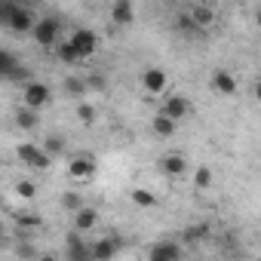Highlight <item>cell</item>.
I'll use <instances>...</instances> for the list:
<instances>
[{
	"label": "cell",
	"mask_w": 261,
	"mask_h": 261,
	"mask_svg": "<svg viewBox=\"0 0 261 261\" xmlns=\"http://www.w3.org/2000/svg\"><path fill=\"white\" fill-rule=\"evenodd\" d=\"M16 157L28 166V169H49V157L40 151V145H31V142H22V145H16Z\"/></svg>",
	"instance_id": "obj_4"
},
{
	"label": "cell",
	"mask_w": 261,
	"mask_h": 261,
	"mask_svg": "<svg viewBox=\"0 0 261 261\" xmlns=\"http://www.w3.org/2000/svg\"><path fill=\"white\" fill-rule=\"evenodd\" d=\"M148 261H166V258H160V255H151V258H148Z\"/></svg>",
	"instance_id": "obj_36"
},
{
	"label": "cell",
	"mask_w": 261,
	"mask_h": 261,
	"mask_svg": "<svg viewBox=\"0 0 261 261\" xmlns=\"http://www.w3.org/2000/svg\"><path fill=\"white\" fill-rule=\"evenodd\" d=\"M40 123V114L37 111H28V108H19L16 111V126L19 129H34Z\"/></svg>",
	"instance_id": "obj_19"
},
{
	"label": "cell",
	"mask_w": 261,
	"mask_h": 261,
	"mask_svg": "<svg viewBox=\"0 0 261 261\" xmlns=\"http://www.w3.org/2000/svg\"><path fill=\"white\" fill-rule=\"evenodd\" d=\"M31 34H34V40H37L40 46H56V43H59V34H62V22L53 19V16L37 19V25H34Z\"/></svg>",
	"instance_id": "obj_3"
},
{
	"label": "cell",
	"mask_w": 261,
	"mask_h": 261,
	"mask_svg": "<svg viewBox=\"0 0 261 261\" xmlns=\"http://www.w3.org/2000/svg\"><path fill=\"white\" fill-rule=\"evenodd\" d=\"M89 249H92V258H95V261H111V258L117 255V249H120V240H114V237H101V240L89 243Z\"/></svg>",
	"instance_id": "obj_7"
},
{
	"label": "cell",
	"mask_w": 261,
	"mask_h": 261,
	"mask_svg": "<svg viewBox=\"0 0 261 261\" xmlns=\"http://www.w3.org/2000/svg\"><path fill=\"white\" fill-rule=\"evenodd\" d=\"M160 169H163L169 178H178V175H185V172H188V163H185V157L169 154V157H163V160H160Z\"/></svg>",
	"instance_id": "obj_14"
},
{
	"label": "cell",
	"mask_w": 261,
	"mask_h": 261,
	"mask_svg": "<svg viewBox=\"0 0 261 261\" xmlns=\"http://www.w3.org/2000/svg\"><path fill=\"white\" fill-rule=\"evenodd\" d=\"M206 233H209V227H206V224L191 227V230H185V243H188V246H194V243H197V240H203Z\"/></svg>",
	"instance_id": "obj_30"
},
{
	"label": "cell",
	"mask_w": 261,
	"mask_h": 261,
	"mask_svg": "<svg viewBox=\"0 0 261 261\" xmlns=\"http://www.w3.org/2000/svg\"><path fill=\"white\" fill-rule=\"evenodd\" d=\"M188 111H191V101L185 98V95H169V98H163V117H169L172 123H178L181 117H188Z\"/></svg>",
	"instance_id": "obj_6"
},
{
	"label": "cell",
	"mask_w": 261,
	"mask_h": 261,
	"mask_svg": "<svg viewBox=\"0 0 261 261\" xmlns=\"http://www.w3.org/2000/svg\"><path fill=\"white\" fill-rule=\"evenodd\" d=\"M212 86H215V92H221V95H237V77H233L230 71H215V74H212Z\"/></svg>",
	"instance_id": "obj_11"
},
{
	"label": "cell",
	"mask_w": 261,
	"mask_h": 261,
	"mask_svg": "<svg viewBox=\"0 0 261 261\" xmlns=\"http://www.w3.org/2000/svg\"><path fill=\"white\" fill-rule=\"evenodd\" d=\"M194 185H197L200 191H209V188H212V172H209V166H197V169H194Z\"/></svg>",
	"instance_id": "obj_23"
},
{
	"label": "cell",
	"mask_w": 261,
	"mask_h": 261,
	"mask_svg": "<svg viewBox=\"0 0 261 261\" xmlns=\"http://www.w3.org/2000/svg\"><path fill=\"white\" fill-rule=\"evenodd\" d=\"M133 203H136V206L151 209V206H157V197H154L148 188H136V191H133Z\"/></svg>",
	"instance_id": "obj_22"
},
{
	"label": "cell",
	"mask_w": 261,
	"mask_h": 261,
	"mask_svg": "<svg viewBox=\"0 0 261 261\" xmlns=\"http://www.w3.org/2000/svg\"><path fill=\"white\" fill-rule=\"evenodd\" d=\"M175 28H178V31H194V22H191V19H188V13H185V16H178V19H175Z\"/></svg>",
	"instance_id": "obj_34"
},
{
	"label": "cell",
	"mask_w": 261,
	"mask_h": 261,
	"mask_svg": "<svg viewBox=\"0 0 261 261\" xmlns=\"http://www.w3.org/2000/svg\"><path fill=\"white\" fill-rule=\"evenodd\" d=\"M65 258H68V261H95L89 243H86L83 233H77V230H71L68 240H65Z\"/></svg>",
	"instance_id": "obj_5"
},
{
	"label": "cell",
	"mask_w": 261,
	"mask_h": 261,
	"mask_svg": "<svg viewBox=\"0 0 261 261\" xmlns=\"http://www.w3.org/2000/svg\"><path fill=\"white\" fill-rule=\"evenodd\" d=\"M83 83H86V92H101L108 86V80L101 74H89V77H83Z\"/></svg>",
	"instance_id": "obj_26"
},
{
	"label": "cell",
	"mask_w": 261,
	"mask_h": 261,
	"mask_svg": "<svg viewBox=\"0 0 261 261\" xmlns=\"http://www.w3.org/2000/svg\"><path fill=\"white\" fill-rule=\"evenodd\" d=\"M37 261H59L56 255H37Z\"/></svg>",
	"instance_id": "obj_35"
},
{
	"label": "cell",
	"mask_w": 261,
	"mask_h": 261,
	"mask_svg": "<svg viewBox=\"0 0 261 261\" xmlns=\"http://www.w3.org/2000/svg\"><path fill=\"white\" fill-rule=\"evenodd\" d=\"M22 98H25V108H28V111H37V114H40V108H46V105H49L53 89H49L46 83H40V80H31V83L25 86Z\"/></svg>",
	"instance_id": "obj_2"
},
{
	"label": "cell",
	"mask_w": 261,
	"mask_h": 261,
	"mask_svg": "<svg viewBox=\"0 0 261 261\" xmlns=\"http://www.w3.org/2000/svg\"><path fill=\"white\" fill-rule=\"evenodd\" d=\"M68 175H71V178H92V175H95V160L86 157V154L74 157V160L68 163Z\"/></svg>",
	"instance_id": "obj_8"
},
{
	"label": "cell",
	"mask_w": 261,
	"mask_h": 261,
	"mask_svg": "<svg viewBox=\"0 0 261 261\" xmlns=\"http://www.w3.org/2000/svg\"><path fill=\"white\" fill-rule=\"evenodd\" d=\"M111 19H114V25H133V19H136L133 4H129V0H117L111 7Z\"/></svg>",
	"instance_id": "obj_12"
},
{
	"label": "cell",
	"mask_w": 261,
	"mask_h": 261,
	"mask_svg": "<svg viewBox=\"0 0 261 261\" xmlns=\"http://www.w3.org/2000/svg\"><path fill=\"white\" fill-rule=\"evenodd\" d=\"M16 194H19V197H34L37 188H34V181H19V185H16Z\"/></svg>",
	"instance_id": "obj_32"
},
{
	"label": "cell",
	"mask_w": 261,
	"mask_h": 261,
	"mask_svg": "<svg viewBox=\"0 0 261 261\" xmlns=\"http://www.w3.org/2000/svg\"><path fill=\"white\" fill-rule=\"evenodd\" d=\"M151 129H154V136H160V139H169V136L175 133V123H172L169 117L157 114V117H154V123H151Z\"/></svg>",
	"instance_id": "obj_17"
},
{
	"label": "cell",
	"mask_w": 261,
	"mask_h": 261,
	"mask_svg": "<svg viewBox=\"0 0 261 261\" xmlns=\"http://www.w3.org/2000/svg\"><path fill=\"white\" fill-rule=\"evenodd\" d=\"M68 43H71V49L77 53V62H80V59H89V56L98 53V34L89 31V28H77V31L71 34Z\"/></svg>",
	"instance_id": "obj_1"
},
{
	"label": "cell",
	"mask_w": 261,
	"mask_h": 261,
	"mask_svg": "<svg viewBox=\"0 0 261 261\" xmlns=\"http://www.w3.org/2000/svg\"><path fill=\"white\" fill-rule=\"evenodd\" d=\"M65 92H68L71 98H83V95H86V83H83V77L68 74V77H65Z\"/></svg>",
	"instance_id": "obj_18"
},
{
	"label": "cell",
	"mask_w": 261,
	"mask_h": 261,
	"mask_svg": "<svg viewBox=\"0 0 261 261\" xmlns=\"http://www.w3.org/2000/svg\"><path fill=\"white\" fill-rule=\"evenodd\" d=\"M19 7H22V4H16V0H0V25L10 28V22H13V16L19 13Z\"/></svg>",
	"instance_id": "obj_20"
},
{
	"label": "cell",
	"mask_w": 261,
	"mask_h": 261,
	"mask_svg": "<svg viewBox=\"0 0 261 261\" xmlns=\"http://www.w3.org/2000/svg\"><path fill=\"white\" fill-rule=\"evenodd\" d=\"M56 59H59V62H65V65H74V62H77V53H74V49H71V43L65 40V43H59Z\"/></svg>",
	"instance_id": "obj_25"
},
{
	"label": "cell",
	"mask_w": 261,
	"mask_h": 261,
	"mask_svg": "<svg viewBox=\"0 0 261 261\" xmlns=\"http://www.w3.org/2000/svg\"><path fill=\"white\" fill-rule=\"evenodd\" d=\"M40 151H43V154L53 160L56 154H62V151H65V139H62V136H49V139L40 145Z\"/></svg>",
	"instance_id": "obj_21"
},
{
	"label": "cell",
	"mask_w": 261,
	"mask_h": 261,
	"mask_svg": "<svg viewBox=\"0 0 261 261\" xmlns=\"http://www.w3.org/2000/svg\"><path fill=\"white\" fill-rule=\"evenodd\" d=\"M13 68H16V59H13L7 49H0V77H10Z\"/></svg>",
	"instance_id": "obj_28"
},
{
	"label": "cell",
	"mask_w": 261,
	"mask_h": 261,
	"mask_svg": "<svg viewBox=\"0 0 261 261\" xmlns=\"http://www.w3.org/2000/svg\"><path fill=\"white\" fill-rule=\"evenodd\" d=\"M151 255H160V258H166V261H181V246L178 243H169V240H163V243H154L151 246Z\"/></svg>",
	"instance_id": "obj_15"
},
{
	"label": "cell",
	"mask_w": 261,
	"mask_h": 261,
	"mask_svg": "<svg viewBox=\"0 0 261 261\" xmlns=\"http://www.w3.org/2000/svg\"><path fill=\"white\" fill-rule=\"evenodd\" d=\"M10 80H28V83H31V71L22 68V65H16V68L10 71Z\"/></svg>",
	"instance_id": "obj_33"
},
{
	"label": "cell",
	"mask_w": 261,
	"mask_h": 261,
	"mask_svg": "<svg viewBox=\"0 0 261 261\" xmlns=\"http://www.w3.org/2000/svg\"><path fill=\"white\" fill-rule=\"evenodd\" d=\"M142 86H145L151 95H160V92L166 89V74H163V68H148V71L142 74Z\"/></svg>",
	"instance_id": "obj_10"
},
{
	"label": "cell",
	"mask_w": 261,
	"mask_h": 261,
	"mask_svg": "<svg viewBox=\"0 0 261 261\" xmlns=\"http://www.w3.org/2000/svg\"><path fill=\"white\" fill-rule=\"evenodd\" d=\"M77 120H80L83 126H92V123H95V108H92L89 101H80V105H77Z\"/></svg>",
	"instance_id": "obj_24"
},
{
	"label": "cell",
	"mask_w": 261,
	"mask_h": 261,
	"mask_svg": "<svg viewBox=\"0 0 261 261\" xmlns=\"http://www.w3.org/2000/svg\"><path fill=\"white\" fill-rule=\"evenodd\" d=\"M16 224H19V227H31V230H34V227H40L43 221H40V215H31V212H22V215H16Z\"/></svg>",
	"instance_id": "obj_27"
},
{
	"label": "cell",
	"mask_w": 261,
	"mask_h": 261,
	"mask_svg": "<svg viewBox=\"0 0 261 261\" xmlns=\"http://www.w3.org/2000/svg\"><path fill=\"white\" fill-rule=\"evenodd\" d=\"M62 206H65V209H71V212H77V209H83V200H80V194L68 191V194L62 197Z\"/></svg>",
	"instance_id": "obj_29"
},
{
	"label": "cell",
	"mask_w": 261,
	"mask_h": 261,
	"mask_svg": "<svg viewBox=\"0 0 261 261\" xmlns=\"http://www.w3.org/2000/svg\"><path fill=\"white\" fill-rule=\"evenodd\" d=\"M188 19L194 22V28H200V25H212L215 13H212V7H203V4H197V7H191V10H188Z\"/></svg>",
	"instance_id": "obj_16"
},
{
	"label": "cell",
	"mask_w": 261,
	"mask_h": 261,
	"mask_svg": "<svg viewBox=\"0 0 261 261\" xmlns=\"http://www.w3.org/2000/svg\"><path fill=\"white\" fill-rule=\"evenodd\" d=\"M95 221H98V212H95V209H89V206H83V209H77V212H74V230H77V233L92 230V227H95Z\"/></svg>",
	"instance_id": "obj_13"
},
{
	"label": "cell",
	"mask_w": 261,
	"mask_h": 261,
	"mask_svg": "<svg viewBox=\"0 0 261 261\" xmlns=\"http://www.w3.org/2000/svg\"><path fill=\"white\" fill-rule=\"evenodd\" d=\"M19 258L22 261H37V249H34V243H19Z\"/></svg>",
	"instance_id": "obj_31"
},
{
	"label": "cell",
	"mask_w": 261,
	"mask_h": 261,
	"mask_svg": "<svg viewBox=\"0 0 261 261\" xmlns=\"http://www.w3.org/2000/svg\"><path fill=\"white\" fill-rule=\"evenodd\" d=\"M34 25H37V16L31 13V7H19V13H16L13 22H10V31L25 34V31H34Z\"/></svg>",
	"instance_id": "obj_9"
}]
</instances>
